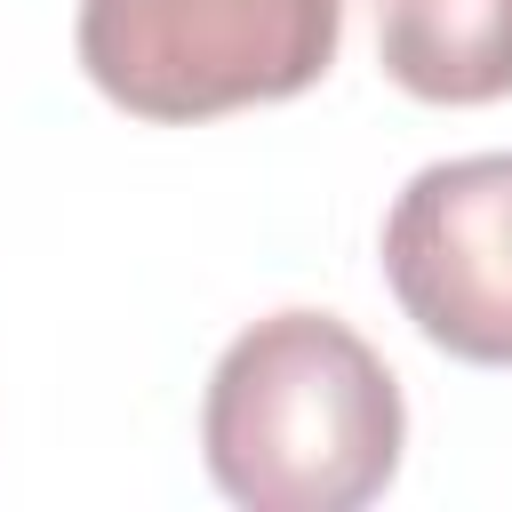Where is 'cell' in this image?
Instances as JSON below:
<instances>
[{"label": "cell", "instance_id": "1", "mask_svg": "<svg viewBox=\"0 0 512 512\" xmlns=\"http://www.w3.org/2000/svg\"><path fill=\"white\" fill-rule=\"evenodd\" d=\"M400 440V376L336 312H264L208 368L200 456L248 512H360L392 488Z\"/></svg>", "mask_w": 512, "mask_h": 512}, {"label": "cell", "instance_id": "5", "mask_svg": "<svg viewBox=\"0 0 512 512\" xmlns=\"http://www.w3.org/2000/svg\"><path fill=\"white\" fill-rule=\"evenodd\" d=\"M376 8H384V0H376Z\"/></svg>", "mask_w": 512, "mask_h": 512}, {"label": "cell", "instance_id": "4", "mask_svg": "<svg viewBox=\"0 0 512 512\" xmlns=\"http://www.w3.org/2000/svg\"><path fill=\"white\" fill-rule=\"evenodd\" d=\"M376 64L416 104L512 96V0H384Z\"/></svg>", "mask_w": 512, "mask_h": 512}, {"label": "cell", "instance_id": "2", "mask_svg": "<svg viewBox=\"0 0 512 512\" xmlns=\"http://www.w3.org/2000/svg\"><path fill=\"white\" fill-rule=\"evenodd\" d=\"M72 48L104 104L192 128L304 96L344 48V0H80Z\"/></svg>", "mask_w": 512, "mask_h": 512}, {"label": "cell", "instance_id": "3", "mask_svg": "<svg viewBox=\"0 0 512 512\" xmlns=\"http://www.w3.org/2000/svg\"><path fill=\"white\" fill-rule=\"evenodd\" d=\"M384 280L424 344L512 368V152L416 168L384 216Z\"/></svg>", "mask_w": 512, "mask_h": 512}]
</instances>
